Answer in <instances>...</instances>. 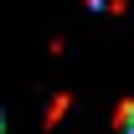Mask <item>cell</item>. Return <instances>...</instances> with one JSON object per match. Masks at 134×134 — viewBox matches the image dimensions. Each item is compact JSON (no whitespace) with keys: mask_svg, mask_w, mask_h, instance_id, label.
I'll use <instances>...</instances> for the list:
<instances>
[{"mask_svg":"<svg viewBox=\"0 0 134 134\" xmlns=\"http://www.w3.org/2000/svg\"><path fill=\"white\" fill-rule=\"evenodd\" d=\"M114 129H119V134H134V98H124V103H119V114H114Z\"/></svg>","mask_w":134,"mask_h":134,"instance_id":"6da1fadb","label":"cell"},{"mask_svg":"<svg viewBox=\"0 0 134 134\" xmlns=\"http://www.w3.org/2000/svg\"><path fill=\"white\" fill-rule=\"evenodd\" d=\"M67 108H72V98H67V93H57V98L47 103V124H62V114Z\"/></svg>","mask_w":134,"mask_h":134,"instance_id":"7a4b0ae2","label":"cell"},{"mask_svg":"<svg viewBox=\"0 0 134 134\" xmlns=\"http://www.w3.org/2000/svg\"><path fill=\"white\" fill-rule=\"evenodd\" d=\"M88 5H93V10H129L134 0H88Z\"/></svg>","mask_w":134,"mask_h":134,"instance_id":"3957f363","label":"cell"}]
</instances>
